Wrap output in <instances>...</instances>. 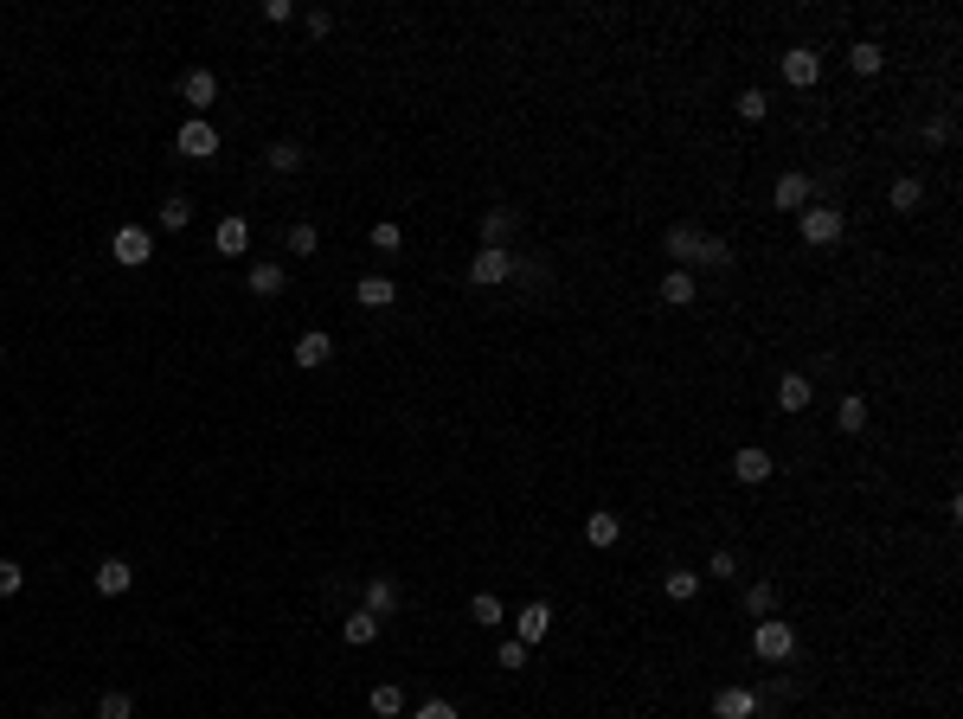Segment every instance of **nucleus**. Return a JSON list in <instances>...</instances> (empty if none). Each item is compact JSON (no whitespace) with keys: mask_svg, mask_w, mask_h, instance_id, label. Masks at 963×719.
<instances>
[{"mask_svg":"<svg viewBox=\"0 0 963 719\" xmlns=\"http://www.w3.org/2000/svg\"><path fill=\"white\" fill-rule=\"evenodd\" d=\"M90 578H97V591H103V598H122V591L135 585V572H129V565H122V559H103V565H97V572H90Z\"/></svg>","mask_w":963,"mask_h":719,"instance_id":"obj_20","label":"nucleus"},{"mask_svg":"<svg viewBox=\"0 0 963 719\" xmlns=\"http://www.w3.org/2000/svg\"><path fill=\"white\" fill-rule=\"evenodd\" d=\"M399 244H405V232H399L392 219H379V225H373V251H399Z\"/></svg>","mask_w":963,"mask_h":719,"instance_id":"obj_36","label":"nucleus"},{"mask_svg":"<svg viewBox=\"0 0 963 719\" xmlns=\"http://www.w3.org/2000/svg\"><path fill=\"white\" fill-rule=\"evenodd\" d=\"M508 277H514V251H495V244H482V251L469 257V283L495 289V283H508Z\"/></svg>","mask_w":963,"mask_h":719,"instance_id":"obj_6","label":"nucleus"},{"mask_svg":"<svg viewBox=\"0 0 963 719\" xmlns=\"http://www.w3.org/2000/svg\"><path fill=\"white\" fill-rule=\"evenodd\" d=\"M771 200H777V212H803V206H816V180H809V174H784Z\"/></svg>","mask_w":963,"mask_h":719,"instance_id":"obj_9","label":"nucleus"},{"mask_svg":"<svg viewBox=\"0 0 963 719\" xmlns=\"http://www.w3.org/2000/svg\"><path fill=\"white\" fill-rule=\"evenodd\" d=\"M835 424H842V431H867V399L861 392H848V399L835 405Z\"/></svg>","mask_w":963,"mask_h":719,"instance_id":"obj_30","label":"nucleus"},{"mask_svg":"<svg viewBox=\"0 0 963 719\" xmlns=\"http://www.w3.org/2000/svg\"><path fill=\"white\" fill-rule=\"evenodd\" d=\"M848 65H854V71H861V78H874V71L886 65V52H880V45H874V39H861V45H848Z\"/></svg>","mask_w":963,"mask_h":719,"instance_id":"obj_29","label":"nucleus"},{"mask_svg":"<svg viewBox=\"0 0 963 719\" xmlns=\"http://www.w3.org/2000/svg\"><path fill=\"white\" fill-rule=\"evenodd\" d=\"M925 142H931V148H944V142H951V116H938V122H925Z\"/></svg>","mask_w":963,"mask_h":719,"instance_id":"obj_42","label":"nucleus"},{"mask_svg":"<svg viewBox=\"0 0 963 719\" xmlns=\"http://www.w3.org/2000/svg\"><path fill=\"white\" fill-rule=\"evenodd\" d=\"M110 257L122 270H142L148 257H155V232H148V225H122V232L110 238Z\"/></svg>","mask_w":963,"mask_h":719,"instance_id":"obj_3","label":"nucleus"},{"mask_svg":"<svg viewBox=\"0 0 963 719\" xmlns=\"http://www.w3.org/2000/svg\"><path fill=\"white\" fill-rule=\"evenodd\" d=\"M707 572H713V578H739V553H726V546H720V553L707 559Z\"/></svg>","mask_w":963,"mask_h":719,"instance_id":"obj_40","label":"nucleus"},{"mask_svg":"<svg viewBox=\"0 0 963 719\" xmlns=\"http://www.w3.org/2000/svg\"><path fill=\"white\" fill-rule=\"evenodd\" d=\"M886 206H893V212H919L925 206V180L919 174H899L893 193H886Z\"/></svg>","mask_w":963,"mask_h":719,"instance_id":"obj_19","label":"nucleus"},{"mask_svg":"<svg viewBox=\"0 0 963 719\" xmlns=\"http://www.w3.org/2000/svg\"><path fill=\"white\" fill-rule=\"evenodd\" d=\"M495 662H501V668H527V642H514V636H508V642L495 649Z\"/></svg>","mask_w":963,"mask_h":719,"instance_id":"obj_39","label":"nucleus"},{"mask_svg":"<svg viewBox=\"0 0 963 719\" xmlns=\"http://www.w3.org/2000/svg\"><path fill=\"white\" fill-rule=\"evenodd\" d=\"M328 360H334V334L309 328V334L296 341V366H302V373H315V366H328Z\"/></svg>","mask_w":963,"mask_h":719,"instance_id":"obj_13","label":"nucleus"},{"mask_svg":"<svg viewBox=\"0 0 963 719\" xmlns=\"http://www.w3.org/2000/svg\"><path fill=\"white\" fill-rule=\"evenodd\" d=\"M270 167H277V174H302V167H309V148L302 142H270Z\"/></svg>","mask_w":963,"mask_h":719,"instance_id":"obj_24","label":"nucleus"},{"mask_svg":"<svg viewBox=\"0 0 963 719\" xmlns=\"http://www.w3.org/2000/svg\"><path fill=\"white\" fill-rule=\"evenodd\" d=\"M26 585V572H20V565H13V559H0V598H13V591H20Z\"/></svg>","mask_w":963,"mask_h":719,"instance_id":"obj_41","label":"nucleus"},{"mask_svg":"<svg viewBox=\"0 0 963 719\" xmlns=\"http://www.w3.org/2000/svg\"><path fill=\"white\" fill-rule=\"evenodd\" d=\"M360 610L392 617V610H399V585H392V578H366V604H360Z\"/></svg>","mask_w":963,"mask_h":719,"instance_id":"obj_21","label":"nucleus"},{"mask_svg":"<svg viewBox=\"0 0 963 719\" xmlns=\"http://www.w3.org/2000/svg\"><path fill=\"white\" fill-rule=\"evenodd\" d=\"M501 617H508V610H501L495 591H476V598H469V623H476V630H495Z\"/></svg>","mask_w":963,"mask_h":719,"instance_id":"obj_23","label":"nucleus"},{"mask_svg":"<svg viewBox=\"0 0 963 719\" xmlns=\"http://www.w3.org/2000/svg\"><path fill=\"white\" fill-rule=\"evenodd\" d=\"M662 302H668V309H687V302H694V277H687V270H668V277H662Z\"/></svg>","mask_w":963,"mask_h":719,"instance_id":"obj_28","label":"nucleus"},{"mask_svg":"<svg viewBox=\"0 0 963 719\" xmlns=\"http://www.w3.org/2000/svg\"><path fill=\"white\" fill-rule=\"evenodd\" d=\"M411 719H463L450 707V700H418V707H411Z\"/></svg>","mask_w":963,"mask_h":719,"instance_id":"obj_38","label":"nucleus"},{"mask_svg":"<svg viewBox=\"0 0 963 719\" xmlns=\"http://www.w3.org/2000/svg\"><path fill=\"white\" fill-rule=\"evenodd\" d=\"M379 636V617L373 610H354V617H341V642H354V649H366V642Z\"/></svg>","mask_w":963,"mask_h":719,"instance_id":"obj_22","label":"nucleus"},{"mask_svg":"<svg viewBox=\"0 0 963 719\" xmlns=\"http://www.w3.org/2000/svg\"><path fill=\"white\" fill-rule=\"evenodd\" d=\"M797 219H803V244H816V251H829V244L842 238V225H848L842 206H829V200H822V206H803Z\"/></svg>","mask_w":963,"mask_h":719,"instance_id":"obj_2","label":"nucleus"},{"mask_svg":"<svg viewBox=\"0 0 963 719\" xmlns=\"http://www.w3.org/2000/svg\"><path fill=\"white\" fill-rule=\"evenodd\" d=\"M771 604H777V591H771V585H745V610H752V617H764Z\"/></svg>","mask_w":963,"mask_h":719,"instance_id":"obj_37","label":"nucleus"},{"mask_svg":"<svg viewBox=\"0 0 963 719\" xmlns=\"http://www.w3.org/2000/svg\"><path fill=\"white\" fill-rule=\"evenodd\" d=\"M700 244H707V232H700V225H668L662 251L675 257V270H681V264H700Z\"/></svg>","mask_w":963,"mask_h":719,"instance_id":"obj_8","label":"nucleus"},{"mask_svg":"<svg viewBox=\"0 0 963 719\" xmlns=\"http://www.w3.org/2000/svg\"><path fill=\"white\" fill-rule=\"evenodd\" d=\"M784 84L790 90H816L822 84V52L816 45H790L784 52Z\"/></svg>","mask_w":963,"mask_h":719,"instance_id":"obj_4","label":"nucleus"},{"mask_svg":"<svg viewBox=\"0 0 963 719\" xmlns=\"http://www.w3.org/2000/svg\"><path fill=\"white\" fill-rule=\"evenodd\" d=\"M585 540H591V546H617V540H623V520H617V514H591V520H585Z\"/></svg>","mask_w":963,"mask_h":719,"instance_id":"obj_27","label":"nucleus"},{"mask_svg":"<svg viewBox=\"0 0 963 719\" xmlns=\"http://www.w3.org/2000/svg\"><path fill=\"white\" fill-rule=\"evenodd\" d=\"M700 264L726 270V264H732V244H726V238H707V244H700Z\"/></svg>","mask_w":963,"mask_h":719,"instance_id":"obj_35","label":"nucleus"},{"mask_svg":"<svg viewBox=\"0 0 963 719\" xmlns=\"http://www.w3.org/2000/svg\"><path fill=\"white\" fill-rule=\"evenodd\" d=\"M662 585H668V598H675V604H694L700 572H687V565H668V578H662Z\"/></svg>","mask_w":963,"mask_h":719,"instance_id":"obj_25","label":"nucleus"},{"mask_svg":"<svg viewBox=\"0 0 963 719\" xmlns=\"http://www.w3.org/2000/svg\"><path fill=\"white\" fill-rule=\"evenodd\" d=\"M0 360H7V347H0Z\"/></svg>","mask_w":963,"mask_h":719,"instance_id":"obj_43","label":"nucleus"},{"mask_svg":"<svg viewBox=\"0 0 963 719\" xmlns=\"http://www.w3.org/2000/svg\"><path fill=\"white\" fill-rule=\"evenodd\" d=\"M212 251H219V257H244V251H251V225H244L238 212H232V219H219V232H212Z\"/></svg>","mask_w":963,"mask_h":719,"instance_id":"obj_12","label":"nucleus"},{"mask_svg":"<svg viewBox=\"0 0 963 719\" xmlns=\"http://www.w3.org/2000/svg\"><path fill=\"white\" fill-rule=\"evenodd\" d=\"M546 630H553V604H521V617H514V642H546Z\"/></svg>","mask_w":963,"mask_h":719,"instance_id":"obj_10","label":"nucleus"},{"mask_svg":"<svg viewBox=\"0 0 963 719\" xmlns=\"http://www.w3.org/2000/svg\"><path fill=\"white\" fill-rule=\"evenodd\" d=\"M161 225H167V232H187V225H193V200H187V193H174V200L161 206Z\"/></svg>","mask_w":963,"mask_h":719,"instance_id":"obj_31","label":"nucleus"},{"mask_svg":"<svg viewBox=\"0 0 963 719\" xmlns=\"http://www.w3.org/2000/svg\"><path fill=\"white\" fill-rule=\"evenodd\" d=\"M366 707H373L379 719H399V713H405V694H399V687H392V681H379L373 694H366Z\"/></svg>","mask_w":963,"mask_h":719,"instance_id":"obj_26","label":"nucleus"},{"mask_svg":"<svg viewBox=\"0 0 963 719\" xmlns=\"http://www.w3.org/2000/svg\"><path fill=\"white\" fill-rule=\"evenodd\" d=\"M244 283H251V296H283V283H289V270L277 264V257H257V264H251V277H244Z\"/></svg>","mask_w":963,"mask_h":719,"instance_id":"obj_11","label":"nucleus"},{"mask_svg":"<svg viewBox=\"0 0 963 719\" xmlns=\"http://www.w3.org/2000/svg\"><path fill=\"white\" fill-rule=\"evenodd\" d=\"M180 103H187V110H193V116H206V110H212V103H219V78H212V71H206V65H193V71H187V78H180Z\"/></svg>","mask_w":963,"mask_h":719,"instance_id":"obj_7","label":"nucleus"},{"mask_svg":"<svg viewBox=\"0 0 963 719\" xmlns=\"http://www.w3.org/2000/svg\"><path fill=\"white\" fill-rule=\"evenodd\" d=\"M354 302H360V309H392V302H399V283H392V277H360Z\"/></svg>","mask_w":963,"mask_h":719,"instance_id":"obj_15","label":"nucleus"},{"mask_svg":"<svg viewBox=\"0 0 963 719\" xmlns=\"http://www.w3.org/2000/svg\"><path fill=\"white\" fill-rule=\"evenodd\" d=\"M97 719H135V700H129V694H116V687H110V694L97 700Z\"/></svg>","mask_w":963,"mask_h":719,"instance_id":"obj_33","label":"nucleus"},{"mask_svg":"<svg viewBox=\"0 0 963 719\" xmlns=\"http://www.w3.org/2000/svg\"><path fill=\"white\" fill-rule=\"evenodd\" d=\"M752 655H758V662H790V655H797V630H790L784 617H758Z\"/></svg>","mask_w":963,"mask_h":719,"instance_id":"obj_1","label":"nucleus"},{"mask_svg":"<svg viewBox=\"0 0 963 719\" xmlns=\"http://www.w3.org/2000/svg\"><path fill=\"white\" fill-rule=\"evenodd\" d=\"M809 399H816V386H809L803 373H784V379H777V411H809Z\"/></svg>","mask_w":963,"mask_h":719,"instance_id":"obj_18","label":"nucleus"},{"mask_svg":"<svg viewBox=\"0 0 963 719\" xmlns=\"http://www.w3.org/2000/svg\"><path fill=\"white\" fill-rule=\"evenodd\" d=\"M732 110H739L745 122H764V116H771V97H764V90H739V103H732Z\"/></svg>","mask_w":963,"mask_h":719,"instance_id":"obj_32","label":"nucleus"},{"mask_svg":"<svg viewBox=\"0 0 963 719\" xmlns=\"http://www.w3.org/2000/svg\"><path fill=\"white\" fill-rule=\"evenodd\" d=\"M713 713H720V719H752L758 694H752V687H720V694H713Z\"/></svg>","mask_w":963,"mask_h":719,"instance_id":"obj_16","label":"nucleus"},{"mask_svg":"<svg viewBox=\"0 0 963 719\" xmlns=\"http://www.w3.org/2000/svg\"><path fill=\"white\" fill-rule=\"evenodd\" d=\"M514 225H521V212H514V206H488V212H482V238L495 244V251H508Z\"/></svg>","mask_w":963,"mask_h":719,"instance_id":"obj_14","label":"nucleus"},{"mask_svg":"<svg viewBox=\"0 0 963 719\" xmlns=\"http://www.w3.org/2000/svg\"><path fill=\"white\" fill-rule=\"evenodd\" d=\"M174 148H180V155H187V161H212V155H219V129H212L206 116H193V122H180Z\"/></svg>","mask_w":963,"mask_h":719,"instance_id":"obj_5","label":"nucleus"},{"mask_svg":"<svg viewBox=\"0 0 963 719\" xmlns=\"http://www.w3.org/2000/svg\"><path fill=\"white\" fill-rule=\"evenodd\" d=\"M315 244H321V232H315L309 219H302V225H289V251H296V257H315Z\"/></svg>","mask_w":963,"mask_h":719,"instance_id":"obj_34","label":"nucleus"},{"mask_svg":"<svg viewBox=\"0 0 963 719\" xmlns=\"http://www.w3.org/2000/svg\"><path fill=\"white\" fill-rule=\"evenodd\" d=\"M732 476H739V482H771V450H758V443H745V450L732 456Z\"/></svg>","mask_w":963,"mask_h":719,"instance_id":"obj_17","label":"nucleus"}]
</instances>
